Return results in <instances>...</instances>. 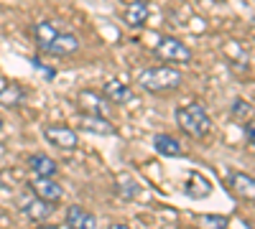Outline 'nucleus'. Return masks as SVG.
I'll use <instances>...</instances> for the list:
<instances>
[{"label":"nucleus","mask_w":255,"mask_h":229,"mask_svg":"<svg viewBox=\"0 0 255 229\" xmlns=\"http://www.w3.org/2000/svg\"><path fill=\"white\" fill-rule=\"evenodd\" d=\"M209 181L204 178V176H199L197 171H191L189 173V178H186V186H184V191H186V196H191V199H204V196H209Z\"/></svg>","instance_id":"15"},{"label":"nucleus","mask_w":255,"mask_h":229,"mask_svg":"<svg viewBox=\"0 0 255 229\" xmlns=\"http://www.w3.org/2000/svg\"><path fill=\"white\" fill-rule=\"evenodd\" d=\"M0 130H3V115H0Z\"/></svg>","instance_id":"27"},{"label":"nucleus","mask_w":255,"mask_h":229,"mask_svg":"<svg viewBox=\"0 0 255 229\" xmlns=\"http://www.w3.org/2000/svg\"><path fill=\"white\" fill-rule=\"evenodd\" d=\"M248 140H250V145H255V122L248 125Z\"/></svg>","instance_id":"22"},{"label":"nucleus","mask_w":255,"mask_h":229,"mask_svg":"<svg viewBox=\"0 0 255 229\" xmlns=\"http://www.w3.org/2000/svg\"><path fill=\"white\" fill-rule=\"evenodd\" d=\"M110 229H130V227H128V224H120V222H113Z\"/></svg>","instance_id":"23"},{"label":"nucleus","mask_w":255,"mask_h":229,"mask_svg":"<svg viewBox=\"0 0 255 229\" xmlns=\"http://www.w3.org/2000/svg\"><path fill=\"white\" fill-rule=\"evenodd\" d=\"M102 94H105V99H110L113 105H125V102L133 97L130 87H128L125 81H120V79H108V84H105Z\"/></svg>","instance_id":"11"},{"label":"nucleus","mask_w":255,"mask_h":229,"mask_svg":"<svg viewBox=\"0 0 255 229\" xmlns=\"http://www.w3.org/2000/svg\"><path fill=\"white\" fill-rule=\"evenodd\" d=\"M79 107L84 110V115H102L105 110H108V107H105V102H102V94H97L92 89L79 94Z\"/></svg>","instance_id":"17"},{"label":"nucleus","mask_w":255,"mask_h":229,"mask_svg":"<svg viewBox=\"0 0 255 229\" xmlns=\"http://www.w3.org/2000/svg\"><path fill=\"white\" fill-rule=\"evenodd\" d=\"M230 189L235 191L240 199L255 201V178L248 176V173H240V171L232 173V176H230Z\"/></svg>","instance_id":"10"},{"label":"nucleus","mask_w":255,"mask_h":229,"mask_svg":"<svg viewBox=\"0 0 255 229\" xmlns=\"http://www.w3.org/2000/svg\"><path fill=\"white\" fill-rule=\"evenodd\" d=\"M64 222H67V229H97V217L82 206L72 204L67 214H64Z\"/></svg>","instance_id":"6"},{"label":"nucleus","mask_w":255,"mask_h":229,"mask_svg":"<svg viewBox=\"0 0 255 229\" xmlns=\"http://www.w3.org/2000/svg\"><path fill=\"white\" fill-rule=\"evenodd\" d=\"M0 191H3V176H0Z\"/></svg>","instance_id":"26"},{"label":"nucleus","mask_w":255,"mask_h":229,"mask_svg":"<svg viewBox=\"0 0 255 229\" xmlns=\"http://www.w3.org/2000/svg\"><path fill=\"white\" fill-rule=\"evenodd\" d=\"M153 148H156V153H161L166 158H179L181 155V143L171 135H163V133H158L153 138Z\"/></svg>","instance_id":"16"},{"label":"nucleus","mask_w":255,"mask_h":229,"mask_svg":"<svg viewBox=\"0 0 255 229\" xmlns=\"http://www.w3.org/2000/svg\"><path fill=\"white\" fill-rule=\"evenodd\" d=\"M44 138L54 145V148H61V151H74L77 148V133L67 125H49L44 130Z\"/></svg>","instance_id":"4"},{"label":"nucleus","mask_w":255,"mask_h":229,"mask_svg":"<svg viewBox=\"0 0 255 229\" xmlns=\"http://www.w3.org/2000/svg\"><path fill=\"white\" fill-rule=\"evenodd\" d=\"M153 54L161 61H168V64H189L191 61V49L184 44V41L171 38V36L161 38L156 44V49H153Z\"/></svg>","instance_id":"3"},{"label":"nucleus","mask_w":255,"mask_h":229,"mask_svg":"<svg viewBox=\"0 0 255 229\" xmlns=\"http://www.w3.org/2000/svg\"><path fill=\"white\" fill-rule=\"evenodd\" d=\"M28 189L33 191V196L44 199V201H51V204L64 196V189H61L54 178H49V176H36V178L28 183Z\"/></svg>","instance_id":"5"},{"label":"nucleus","mask_w":255,"mask_h":229,"mask_svg":"<svg viewBox=\"0 0 255 229\" xmlns=\"http://www.w3.org/2000/svg\"><path fill=\"white\" fill-rule=\"evenodd\" d=\"M23 99H26V89L23 87L0 79V105H3V107H18Z\"/></svg>","instance_id":"14"},{"label":"nucleus","mask_w":255,"mask_h":229,"mask_svg":"<svg viewBox=\"0 0 255 229\" xmlns=\"http://www.w3.org/2000/svg\"><path fill=\"white\" fill-rule=\"evenodd\" d=\"M23 214L31 222H36V224H44L51 217V201H44V199H38V196L26 199L23 201Z\"/></svg>","instance_id":"9"},{"label":"nucleus","mask_w":255,"mask_h":229,"mask_svg":"<svg viewBox=\"0 0 255 229\" xmlns=\"http://www.w3.org/2000/svg\"><path fill=\"white\" fill-rule=\"evenodd\" d=\"M230 115H232V120H238V122H250L253 115H255V110H253L250 102L235 99V102H232V107H230Z\"/></svg>","instance_id":"20"},{"label":"nucleus","mask_w":255,"mask_h":229,"mask_svg":"<svg viewBox=\"0 0 255 229\" xmlns=\"http://www.w3.org/2000/svg\"><path fill=\"white\" fill-rule=\"evenodd\" d=\"M176 125L194 140H202L212 133V117L207 112L204 105H199V102H189V105H181L176 110Z\"/></svg>","instance_id":"1"},{"label":"nucleus","mask_w":255,"mask_h":229,"mask_svg":"<svg viewBox=\"0 0 255 229\" xmlns=\"http://www.w3.org/2000/svg\"><path fill=\"white\" fill-rule=\"evenodd\" d=\"M28 168H31L36 176H49V178H54V176L59 173L56 160L49 158V155H44V153H33V155H28Z\"/></svg>","instance_id":"13"},{"label":"nucleus","mask_w":255,"mask_h":229,"mask_svg":"<svg viewBox=\"0 0 255 229\" xmlns=\"http://www.w3.org/2000/svg\"><path fill=\"white\" fill-rule=\"evenodd\" d=\"M3 222H5V212H3V209H0V224H3Z\"/></svg>","instance_id":"25"},{"label":"nucleus","mask_w":255,"mask_h":229,"mask_svg":"<svg viewBox=\"0 0 255 229\" xmlns=\"http://www.w3.org/2000/svg\"><path fill=\"white\" fill-rule=\"evenodd\" d=\"M123 20L130 28H140L148 20V3L145 0H133V3L123 10Z\"/></svg>","instance_id":"12"},{"label":"nucleus","mask_w":255,"mask_h":229,"mask_svg":"<svg viewBox=\"0 0 255 229\" xmlns=\"http://www.w3.org/2000/svg\"><path fill=\"white\" fill-rule=\"evenodd\" d=\"M118 194L123 196V199H138V196H143V186L138 183V181H133L130 176H120L118 178Z\"/></svg>","instance_id":"19"},{"label":"nucleus","mask_w":255,"mask_h":229,"mask_svg":"<svg viewBox=\"0 0 255 229\" xmlns=\"http://www.w3.org/2000/svg\"><path fill=\"white\" fill-rule=\"evenodd\" d=\"M36 229H61V227H54V224H46V222H44V224H38Z\"/></svg>","instance_id":"24"},{"label":"nucleus","mask_w":255,"mask_h":229,"mask_svg":"<svg viewBox=\"0 0 255 229\" xmlns=\"http://www.w3.org/2000/svg\"><path fill=\"white\" fill-rule=\"evenodd\" d=\"M184 81V74L179 69H171V67H151V69H143L138 74V87L151 92V94H161V92H174L181 87Z\"/></svg>","instance_id":"2"},{"label":"nucleus","mask_w":255,"mask_h":229,"mask_svg":"<svg viewBox=\"0 0 255 229\" xmlns=\"http://www.w3.org/2000/svg\"><path fill=\"white\" fill-rule=\"evenodd\" d=\"M79 128L92 135H105V138L115 135V125L110 120H105L102 115H79Z\"/></svg>","instance_id":"8"},{"label":"nucleus","mask_w":255,"mask_h":229,"mask_svg":"<svg viewBox=\"0 0 255 229\" xmlns=\"http://www.w3.org/2000/svg\"><path fill=\"white\" fill-rule=\"evenodd\" d=\"M56 33H59V31H56L51 23H46V20H44V23H36V26H33V38H36V44H38L41 51L51 44Z\"/></svg>","instance_id":"18"},{"label":"nucleus","mask_w":255,"mask_h":229,"mask_svg":"<svg viewBox=\"0 0 255 229\" xmlns=\"http://www.w3.org/2000/svg\"><path fill=\"white\" fill-rule=\"evenodd\" d=\"M197 227L199 229H225L227 219L217 217V214H204V217H197Z\"/></svg>","instance_id":"21"},{"label":"nucleus","mask_w":255,"mask_h":229,"mask_svg":"<svg viewBox=\"0 0 255 229\" xmlns=\"http://www.w3.org/2000/svg\"><path fill=\"white\" fill-rule=\"evenodd\" d=\"M77 49H79V38L74 36V33H56L54 36V41L44 49V54H49V56H72V54H77Z\"/></svg>","instance_id":"7"}]
</instances>
